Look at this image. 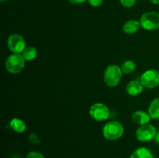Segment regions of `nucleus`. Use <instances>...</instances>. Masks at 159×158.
<instances>
[{
    "instance_id": "obj_1",
    "label": "nucleus",
    "mask_w": 159,
    "mask_h": 158,
    "mask_svg": "<svg viewBox=\"0 0 159 158\" xmlns=\"http://www.w3.org/2000/svg\"><path fill=\"white\" fill-rule=\"evenodd\" d=\"M124 126L119 122L113 121L106 124L102 129V135L108 140H116L123 136Z\"/></svg>"
},
{
    "instance_id": "obj_2",
    "label": "nucleus",
    "mask_w": 159,
    "mask_h": 158,
    "mask_svg": "<svg viewBox=\"0 0 159 158\" xmlns=\"http://www.w3.org/2000/svg\"><path fill=\"white\" fill-rule=\"evenodd\" d=\"M122 74L123 71L119 66L109 65L104 72V81L109 87H116L120 81Z\"/></svg>"
},
{
    "instance_id": "obj_3",
    "label": "nucleus",
    "mask_w": 159,
    "mask_h": 158,
    "mask_svg": "<svg viewBox=\"0 0 159 158\" xmlns=\"http://www.w3.org/2000/svg\"><path fill=\"white\" fill-rule=\"evenodd\" d=\"M25 67V59L20 54H11L6 60V68L10 74H18Z\"/></svg>"
},
{
    "instance_id": "obj_4",
    "label": "nucleus",
    "mask_w": 159,
    "mask_h": 158,
    "mask_svg": "<svg viewBox=\"0 0 159 158\" xmlns=\"http://www.w3.org/2000/svg\"><path fill=\"white\" fill-rule=\"evenodd\" d=\"M141 27L145 30H155L159 28V13L148 12L143 14L140 20Z\"/></svg>"
},
{
    "instance_id": "obj_5",
    "label": "nucleus",
    "mask_w": 159,
    "mask_h": 158,
    "mask_svg": "<svg viewBox=\"0 0 159 158\" xmlns=\"http://www.w3.org/2000/svg\"><path fill=\"white\" fill-rule=\"evenodd\" d=\"M140 81L147 88H156L159 85V71L155 69L148 70L141 75Z\"/></svg>"
},
{
    "instance_id": "obj_6",
    "label": "nucleus",
    "mask_w": 159,
    "mask_h": 158,
    "mask_svg": "<svg viewBox=\"0 0 159 158\" xmlns=\"http://www.w3.org/2000/svg\"><path fill=\"white\" fill-rule=\"evenodd\" d=\"M7 45L9 50L13 54H21L26 49V41L24 38L19 34L9 36L7 40Z\"/></svg>"
},
{
    "instance_id": "obj_7",
    "label": "nucleus",
    "mask_w": 159,
    "mask_h": 158,
    "mask_svg": "<svg viewBox=\"0 0 159 158\" xmlns=\"http://www.w3.org/2000/svg\"><path fill=\"white\" fill-rule=\"evenodd\" d=\"M89 114L93 119L96 121H104L110 116V110L104 104L98 102L90 107Z\"/></svg>"
},
{
    "instance_id": "obj_8",
    "label": "nucleus",
    "mask_w": 159,
    "mask_h": 158,
    "mask_svg": "<svg viewBox=\"0 0 159 158\" xmlns=\"http://www.w3.org/2000/svg\"><path fill=\"white\" fill-rule=\"evenodd\" d=\"M156 129L150 124L141 125L136 132V137L141 142H148L154 139L156 135Z\"/></svg>"
},
{
    "instance_id": "obj_9",
    "label": "nucleus",
    "mask_w": 159,
    "mask_h": 158,
    "mask_svg": "<svg viewBox=\"0 0 159 158\" xmlns=\"http://www.w3.org/2000/svg\"><path fill=\"white\" fill-rule=\"evenodd\" d=\"M151 119V116H149L148 113L143 111H137L132 116V120L134 123L139 125H145L148 124L149 121Z\"/></svg>"
},
{
    "instance_id": "obj_10",
    "label": "nucleus",
    "mask_w": 159,
    "mask_h": 158,
    "mask_svg": "<svg viewBox=\"0 0 159 158\" xmlns=\"http://www.w3.org/2000/svg\"><path fill=\"white\" fill-rule=\"evenodd\" d=\"M143 88L144 86L141 81H131L129 82L127 85V91L130 95H138V94H141L143 91Z\"/></svg>"
},
{
    "instance_id": "obj_11",
    "label": "nucleus",
    "mask_w": 159,
    "mask_h": 158,
    "mask_svg": "<svg viewBox=\"0 0 159 158\" xmlns=\"http://www.w3.org/2000/svg\"><path fill=\"white\" fill-rule=\"evenodd\" d=\"M141 23L137 20H129L123 26V30L124 33L128 34L135 33L138 32L141 27Z\"/></svg>"
},
{
    "instance_id": "obj_12",
    "label": "nucleus",
    "mask_w": 159,
    "mask_h": 158,
    "mask_svg": "<svg viewBox=\"0 0 159 158\" xmlns=\"http://www.w3.org/2000/svg\"><path fill=\"white\" fill-rule=\"evenodd\" d=\"M11 129L15 132L19 133H22L26 129V125L23 120L17 118H14L9 122Z\"/></svg>"
},
{
    "instance_id": "obj_13",
    "label": "nucleus",
    "mask_w": 159,
    "mask_h": 158,
    "mask_svg": "<svg viewBox=\"0 0 159 158\" xmlns=\"http://www.w3.org/2000/svg\"><path fill=\"white\" fill-rule=\"evenodd\" d=\"M148 114L153 119H159V98L153 99L148 108Z\"/></svg>"
},
{
    "instance_id": "obj_14",
    "label": "nucleus",
    "mask_w": 159,
    "mask_h": 158,
    "mask_svg": "<svg viewBox=\"0 0 159 158\" xmlns=\"http://www.w3.org/2000/svg\"><path fill=\"white\" fill-rule=\"evenodd\" d=\"M130 158H154V156L151 150L145 147H141L137 149Z\"/></svg>"
},
{
    "instance_id": "obj_15",
    "label": "nucleus",
    "mask_w": 159,
    "mask_h": 158,
    "mask_svg": "<svg viewBox=\"0 0 159 158\" xmlns=\"http://www.w3.org/2000/svg\"><path fill=\"white\" fill-rule=\"evenodd\" d=\"M22 56L25 59V60L30 61V60H34L37 57V50L34 46H29V47L26 48L24 51L22 53Z\"/></svg>"
},
{
    "instance_id": "obj_16",
    "label": "nucleus",
    "mask_w": 159,
    "mask_h": 158,
    "mask_svg": "<svg viewBox=\"0 0 159 158\" xmlns=\"http://www.w3.org/2000/svg\"><path fill=\"white\" fill-rule=\"evenodd\" d=\"M136 69V64L133 60H127L121 65V70L124 74H130Z\"/></svg>"
},
{
    "instance_id": "obj_17",
    "label": "nucleus",
    "mask_w": 159,
    "mask_h": 158,
    "mask_svg": "<svg viewBox=\"0 0 159 158\" xmlns=\"http://www.w3.org/2000/svg\"><path fill=\"white\" fill-rule=\"evenodd\" d=\"M29 140L31 143L34 144V145H40L41 143L40 138L35 133H30L29 136Z\"/></svg>"
},
{
    "instance_id": "obj_18",
    "label": "nucleus",
    "mask_w": 159,
    "mask_h": 158,
    "mask_svg": "<svg viewBox=\"0 0 159 158\" xmlns=\"http://www.w3.org/2000/svg\"><path fill=\"white\" fill-rule=\"evenodd\" d=\"M137 0H120L121 5L124 7L130 8L132 7L133 6H134V4L136 3Z\"/></svg>"
},
{
    "instance_id": "obj_19",
    "label": "nucleus",
    "mask_w": 159,
    "mask_h": 158,
    "mask_svg": "<svg viewBox=\"0 0 159 158\" xmlns=\"http://www.w3.org/2000/svg\"><path fill=\"white\" fill-rule=\"evenodd\" d=\"M26 158H45L42 153L37 151H31L26 156Z\"/></svg>"
},
{
    "instance_id": "obj_20",
    "label": "nucleus",
    "mask_w": 159,
    "mask_h": 158,
    "mask_svg": "<svg viewBox=\"0 0 159 158\" xmlns=\"http://www.w3.org/2000/svg\"><path fill=\"white\" fill-rule=\"evenodd\" d=\"M87 1L93 7H99L102 5L103 0H87Z\"/></svg>"
},
{
    "instance_id": "obj_21",
    "label": "nucleus",
    "mask_w": 159,
    "mask_h": 158,
    "mask_svg": "<svg viewBox=\"0 0 159 158\" xmlns=\"http://www.w3.org/2000/svg\"><path fill=\"white\" fill-rule=\"evenodd\" d=\"M68 1L72 4H81V3L85 2L86 0H68Z\"/></svg>"
},
{
    "instance_id": "obj_22",
    "label": "nucleus",
    "mask_w": 159,
    "mask_h": 158,
    "mask_svg": "<svg viewBox=\"0 0 159 158\" xmlns=\"http://www.w3.org/2000/svg\"><path fill=\"white\" fill-rule=\"evenodd\" d=\"M154 139H155V141H156L157 143H159V131L157 132L156 135H155V138H154Z\"/></svg>"
},
{
    "instance_id": "obj_23",
    "label": "nucleus",
    "mask_w": 159,
    "mask_h": 158,
    "mask_svg": "<svg viewBox=\"0 0 159 158\" xmlns=\"http://www.w3.org/2000/svg\"><path fill=\"white\" fill-rule=\"evenodd\" d=\"M151 2L154 3V4H156V5H159V0H149Z\"/></svg>"
},
{
    "instance_id": "obj_24",
    "label": "nucleus",
    "mask_w": 159,
    "mask_h": 158,
    "mask_svg": "<svg viewBox=\"0 0 159 158\" xmlns=\"http://www.w3.org/2000/svg\"><path fill=\"white\" fill-rule=\"evenodd\" d=\"M1 2H5V1H7V0H0Z\"/></svg>"
}]
</instances>
